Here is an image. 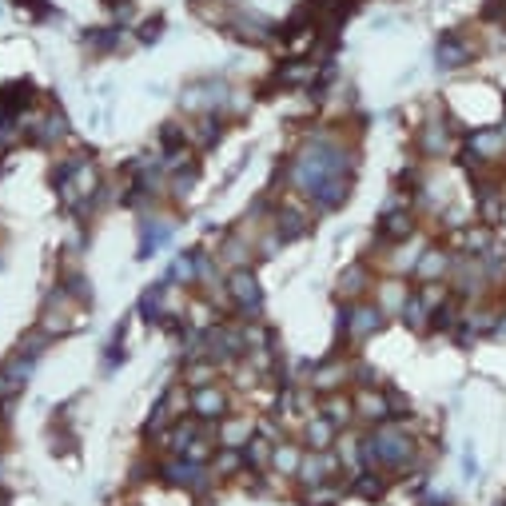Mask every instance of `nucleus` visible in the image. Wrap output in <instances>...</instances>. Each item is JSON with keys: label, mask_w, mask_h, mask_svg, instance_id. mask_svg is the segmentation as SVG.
<instances>
[{"label": "nucleus", "mask_w": 506, "mask_h": 506, "mask_svg": "<svg viewBox=\"0 0 506 506\" xmlns=\"http://www.w3.org/2000/svg\"><path fill=\"white\" fill-rule=\"evenodd\" d=\"M415 455V443L403 426L383 423L371 438H363V463L375 466V470H395V466H407Z\"/></svg>", "instance_id": "nucleus-1"}, {"label": "nucleus", "mask_w": 506, "mask_h": 506, "mask_svg": "<svg viewBox=\"0 0 506 506\" xmlns=\"http://www.w3.org/2000/svg\"><path fill=\"white\" fill-rule=\"evenodd\" d=\"M395 407H399V399L387 395L383 387H363L359 399H355V411L363 419H371V423H387V419L395 415Z\"/></svg>", "instance_id": "nucleus-2"}, {"label": "nucleus", "mask_w": 506, "mask_h": 506, "mask_svg": "<svg viewBox=\"0 0 506 506\" xmlns=\"http://www.w3.org/2000/svg\"><path fill=\"white\" fill-rule=\"evenodd\" d=\"M343 327H347V339L363 343L367 335H375L379 327H383V311H379V307H371V303H355V307H347Z\"/></svg>", "instance_id": "nucleus-3"}, {"label": "nucleus", "mask_w": 506, "mask_h": 506, "mask_svg": "<svg viewBox=\"0 0 506 506\" xmlns=\"http://www.w3.org/2000/svg\"><path fill=\"white\" fill-rule=\"evenodd\" d=\"M335 470V455H327V451H315V455H303V463H299V483L303 486H323L327 475Z\"/></svg>", "instance_id": "nucleus-4"}, {"label": "nucleus", "mask_w": 506, "mask_h": 506, "mask_svg": "<svg viewBox=\"0 0 506 506\" xmlns=\"http://www.w3.org/2000/svg\"><path fill=\"white\" fill-rule=\"evenodd\" d=\"M192 411L200 419H208V423H212V419H223V411H227V399H223V391L220 387H195V395H192Z\"/></svg>", "instance_id": "nucleus-5"}, {"label": "nucleus", "mask_w": 506, "mask_h": 506, "mask_svg": "<svg viewBox=\"0 0 506 506\" xmlns=\"http://www.w3.org/2000/svg\"><path fill=\"white\" fill-rule=\"evenodd\" d=\"M64 132H68V120H64L60 112H44V116H32L28 136H32L36 144H56V140H64Z\"/></svg>", "instance_id": "nucleus-6"}, {"label": "nucleus", "mask_w": 506, "mask_h": 506, "mask_svg": "<svg viewBox=\"0 0 506 506\" xmlns=\"http://www.w3.org/2000/svg\"><path fill=\"white\" fill-rule=\"evenodd\" d=\"M232 299L243 307V311H259V303H264V295H259V284H255L252 271H235L232 275Z\"/></svg>", "instance_id": "nucleus-7"}, {"label": "nucleus", "mask_w": 506, "mask_h": 506, "mask_svg": "<svg viewBox=\"0 0 506 506\" xmlns=\"http://www.w3.org/2000/svg\"><path fill=\"white\" fill-rule=\"evenodd\" d=\"M435 56H438L443 68H463V64L470 60V44H466L463 36H443L438 48H435Z\"/></svg>", "instance_id": "nucleus-8"}, {"label": "nucleus", "mask_w": 506, "mask_h": 506, "mask_svg": "<svg viewBox=\"0 0 506 506\" xmlns=\"http://www.w3.org/2000/svg\"><path fill=\"white\" fill-rule=\"evenodd\" d=\"M399 200L387 203V215H383V235L387 239H407L411 235V212H395Z\"/></svg>", "instance_id": "nucleus-9"}, {"label": "nucleus", "mask_w": 506, "mask_h": 506, "mask_svg": "<svg viewBox=\"0 0 506 506\" xmlns=\"http://www.w3.org/2000/svg\"><path fill=\"white\" fill-rule=\"evenodd\" d=\"M335 435H339V426H335L327 415H315L311 423H307V443H311L315 451H327V446L335 443Z\"/></svg>", "instance_id": "nucleus-10"}, {"label": "nucleus", "mask_w": 506, "mask_h": 506, "mask_svg": "<svg viewBox=\"0 0 506 506\" xmlns=\"http://www.w3.org/2000/svg\"><path fill=\"white\" fill-rule=\"evenodd\" d=\"M347 375H351V367H343V363L315 367V375H311V387H315V391H335L339 383H347Z\"/></svg>", "instance_id": "nucleus-11"}, {"label": "nucleus", "mask_w": 506, "mask_h": 506, "mask_svg": "<svg viewBox=\"0 0 506 506\" xmlns=\"http://www.w3.org/2000/svg\"><path fill=\"white\" fill-rule=\"evenodd\" d=\"M502 144H506V132H498V128H486V132H475V136H470V152H475V160H486V156H495Z\"/></svg>", "instance_id": "nucleus-12"}, {"label": "nucleus", "mask_w": 506, "mask_h": 506, "mask_svg": "<svg viewBox=\"0 0 506 506\" xmlns=\"http://www.w3.org/2000/svg\"><path fill=\"white\" fill-rule=\"evenodd\" d=\"M172 239V223H156V220H148L144 223V243H140V255H152V247L160 252L163 243Z\"/></svg>", "instance_id": "nucleus-13"}, {"label": "nucleus", "mask_w": 506, "mask_h": 506, "mask_svg": "<svg viewBox=\"0 0 506 506\" xmlns=\"http://www.w3.org/2000/svg\"><path fill=\"white\" fill-rule=\"evenodd\" d=\"M275 235H279V239H299V235H307V215L279 212V220H275Z\"/></svg>", "instance_id": "nucleus-14"}, {"label": "nucleus", "mask_w": 506, "mask_h": 506, "mask_svg": "<svg viewBox=\"0 0 506 506\" xmlns=\"http://www.w3.org/2000/svg\"><path fill=\"white\" fill-rule=\"evenodd\" d=\"M415 271H419V279H438V275L446 271V255L438 252V247H426V252L419 255Z\"/></svg>", "instance_id": "nucleus-15"}, {"label": "nucleus", "mask_w": 506, "mask_h": 506, "mask_svg": "<svg viewBox=\"0 0 506 506\" xmlns=\"http://www.w3.org/2000/svg\"><path fill=\"white\" fill-rule=\"evenodd\" d=\"M252 419H235V423H223L220 431V443L223 446H247V438H252Z\"/></svg>", "instance_id": "nucleus-16"}, {"label": "nucleus", "mask_w": 506, "mask_h": 506, "mask_svg": "<svg viewBox=\"0 0 506 506\" xmlns=\"http://www.w3.org/2000/svg\"><path fill=\"white\" fill-rule=\"evenodd\" d=\"M339 291L351 295V299H355V295H363V291H367V267H363V264L347 267L343 279H339Z\"/></svg>", "instance_id": "nucleus-17"}, {"label": "nucleus", "mask_w": 506, "mask_h": 506, "mask_svg": "<svg viewBox=\"0 0 506 506\" xmlns=\"http://www.w3.org/2000/svg\"><path fill=\"white\" fill-rule=\"evenodd\" d=\"M299 463H303V455H299L295 446H287V443L271 451V466H275V470H284V475H295V470H299Z\"/></svg>", "instance_id": "nucleus-18"}, {"label": "nucleus", "mask_w": 506, "mask_h": 506, "mask_svg": "<svg viewBox=\"0 0 506 506\" xmlns=\"http://www.w3.org/2000/svg\"><path fill=\"white\" fill-rule=\"evenodd\" d=\"M419 144H423V152L426 156H438L446 148V132H443V124H426L423 132H419Z\"/></svg>", "instance_id": "nucleus-19"}, {"label": "nucleus", "mask_w": 506, "mask_h": 506, "mask_svg": "<svg viewBox=\"0 0 506 506\" xmlns=\"http://www.w3.org/2000/svg\"><path fill=\"white\" fill-rule=\"evenodd\" d=\"M351 411H355V403H347L343 395H335V399H327V407H323V415L331 419L335 426H343L347 419H351Z\"/></svg>", "instance_id": "nucleus-20"}, {"label": "nucleus", "mask_w": 506, "mask_h": 506, "mask_svg": "<svg viewBox=\"0 0 506 506\" xmlns=\"http://www.w3.org/2000/svg\"><path fill=\"white\" fill-rule=\"evenodd\" d=\"M116 44H120V32H116V28H96L88 36V48L92 52H112Z\"/></svg>", "instance_id": "nucleus-21"}, {"label": "nucleus", "mask_w": 506, "mask_h": 506, "mask_svg": "<svg viewBox=\"0 0 506 506\" xmlns=\"http://www.w3.org/2000/svg\"><path fill=\"white\" fill-rule=\"evenodd\" d=\"M215 136H220V128H215V120H212V116H208V120H200L195 128H188V140H195L200 148L215 144Z\"/></svg>", "instance_id": "nucleus-22"}, {"label": "nucleus", "mask_w": 506, "mask_h": 506, "mask_svg": "<svg viewBox=\"0 0 506 506\" xmlns=\"http://www.w3.org/2000/svg\"><path fill=\"white\" fill-rule=\"evenodd\" d=\"M243 466V455H239V446H220V458H215V470L220 475H232V470H239Z\"/></svg>", "instance_id": "nucleus-23"}, {"label": "nucleus", "mask_w": 506, "mask_h": 506, "mask_svg": "<svg viewBox=\"0 0 506 506\" xmlns=\"http://www.w3.org/2000/svg\"><path fill=\"white\" fill-rule=\"evenodd\" d=\"M243 463H247V466H259V470H264V466H271V446H267V443H247V451H243Z\"/></svg>", "instance_id": "nucleus-24"}, {"label": "nucleus", "mask_w": 506, "mask_h": 506, "mask_svg": "<svg viewBox=\"0 0 506 506\" xmlns=\"http://www.w3.org/2000/svg\"><path fill=\"white\" fill-rule=\"evenodd\" d=\"M355 495H363V498H379L383 495V478L379 475H355Z\"/></svg>", "instance_id": "nucleus-25"}, {"label": "nucleus", "mask_w": 506, "mask_h": 506, "mask_svg": "<svg viewBox=\"0 0 506 506\" xmlns=\"http://www.w3.org/2000/svg\"><path fill=\"white\" fill-rule=\"evenodd\" d=\"M160 307H163V287H148V291H144V299H140V311L148 315V319H156V315H160Z\"/></svg>", "instance_id": "nucleus-26"}, {"label": "nucleus", "mask_w": 506, "mask_h": 506, "mask_svg": "<svg viewBox=\"0 0 506 506\" xmlns=\"http://www.w3.org/2000/svg\"><path fill=\"white\" fill-rule=\"evenodd\" d=\"M383 303H387V311H403L407 287H403V284H387V287H383Z\"/></svg>", "instance_id": "nucleus-27"}, {"label": "nucleus", "mask_w": 506, "mask_h": 506, "mask_svg": "<svg viewBox=\"0 0 506 506\" xmlns=\"http://www.w3.org/2000/svg\"><path fill=\"white\" fill-rule=\"evenodd\" d=\"M183 379L192 387H208V379H212V363H195V367H188L183 371Z\"/></svg>", "instance_id": "nucleus-28"}, {"label": "nucleus", "mask_w": 506, "mask_h": 506, "mask_svg": "<svg viewBox=\"0 0 506 506\" xmlns=\"http://www.w3.org/2000/svg\"><path fill=\"white\" fill-rule=\"evenodd\" d=\"M243 255H247V247H243L239 239H232L227 247H223V259H227V264H243Z\"/></svg>", "instance_id": "nucleus-29"}, {"label": "nucleus", "mask_w": 506, "mask_h": 506, "mask_svg": "<svg viewBox=\"0 0 506 506\" xmlns=\"http://www.w3.org/2000/svg\"><path fill=\"white\" fill-rule=\"evenodd\" d=\"M104 4H120V0H104Z\"/></svg>", "instance_id": "nucleus-30"}]
</instances>
